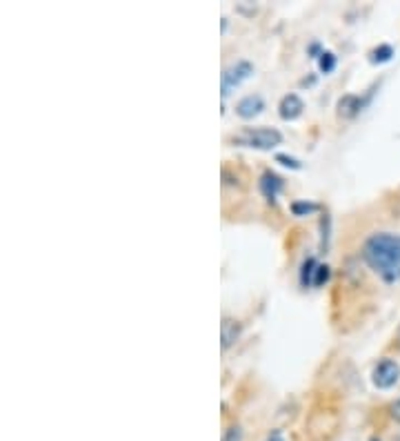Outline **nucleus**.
<instances>
[{
	"instance_id": "9b49d317",
	"label": "nucleus",
	"mask_w": 400,
	"mask_h": 441,
	"mask_svg": "<svg viewBox=\"0 0 400 441\" xmlns=\"http://www.w3.org/2000/svg\"><path fill=\"white\" fill-rule=\"evenodd\" d=\"M334 67H336V58H334V54H329V52L320 54V69H323L325 74L332 72Z\"/></svg>"
},
{
	"instance_id": "9d476101",
	"label": "nucleus",
	"mask_w": 400,
	"mask_h": 441,
	"mask_svg": "<svg viewBox=\"0 0 400 441\" xmlns=\"http://www.w3.org/2000/svg\"><path fill=\"white\" fill-rule=\"evenodd\" d=\"M394 56V49L389 47V45H380L378 49H374L372 52V60L374 63H387L389 58Z\"/></svg>"
},
{
	"instance_id": "2eb2a0df",
	"label": "nucleus",
	"mask_w": 400,
	"mask_h": 441,
	"mask_svg": "<svg viewBox=\"0 0 400 441\" xmlns=\"http://www.w3.org/2000/svg\"><path fill=\"white\" fill-rule=\"evenodd\" d=\"M278 160H283V165H287V167H294V169H298L300 167V163L296 158H292V156H287V154H278Z\"/></svg>"
},
{
	"instance_id": "dca6fc26",
	"label": "nucleus",
	"mask_w": 400,
	"mask_h": 441,
	"mask_svg": "<svg viewBox=\"0 0 400 441\" xmlns=\"http://www.w3.org/2000/svg\"><path fill=\"white\" fill-rule=\"evenodd\" d=\"M265 441H287V437H285L283 430H272V433H269V437H267Z\"/></svg>"
},
{
	"instance_id": "f257e3e1",
	"label": "nucleus",
	"mask_w": 400,
	"mask_h": 441,
	"mask_svg": "<svg viewBox=\"0 0 400 441\" xmlns=\"http://www.w3.org/2000/svg\"><path fill=\"white\" fill-rule=\"evenodd\" d=\"M363 259L385 283L400 281V234L376 232L363 243Z\"/></svg>"
},
{
	"instance_id": "1a4fd4ad",
	"label": "nucleus",
	"mask_w": 400,
	"mask_h": 441,
	"mask_svg": "<svg viewBox=\"0 0 400 441\" xmlns=\"http://www.w3.org/2000/svg\"><path fill=\"white\" fill-rule=\"evenodd\" d=\"M338 109H340V116H354L360 109V100L356 96H345L338 103Z\"/></svg>"
},
{
	"instance_id": "f8f14e48",
	"label": "nucleus",
	"mask_w": 400,
	"mask_h": 441,
	"mask_svg": "<svg viewBox=\"0 0 400 441\" xmlns=\"http://www.w3.org/2000/svg\"><path fill=\"white\" fill-rule=\"evenodd\" d=\"M223 441H243V430H240V426L227 428V433H225Z\"/></svg>"
},
{
	"instance_id": "20e7f679",
	"label": "nucleus",
	"mask_w": 400,
	"mask_h": 441,
	"mask_svg": "<svg viewBox=\"0 0 400 441\" xmlns=\"http://www.w3.org/2000/svg\"><path fill=\"white\" fill-rule=\"evenodd\" d=\"M398 379H400V368H398L396 361H392V359L380 361V364L374 368L372 381H374V386L380 388V390L394 388L398 384Z\"/></svg>"
},
{
	"instance_id": "39448f33",
	"label": "nucleus",
	"mask_w": 400,
	"mask_h": 441,
	"mask_svg": "<svg viewBox=\"0 0 400 441\" xmlns=\"http://www.w3.org/2000/svg\"><path fill=\"white\" fill-rule=\"evenodd\" d=\"M263 109H265V100L260 98L258 94H249V96L238 100L236 114L240 118H254V116H258L260 112H263Z\"/></svg>"
},
{
	"instance_id": "6e6552de",
	"label": "nucleus",
	"mask_w": 400,
	"mask_h": 441,
	"mask_svg": "<svg viewBox=\"0 0 400 441\" xmlns=\"http://www.w3.org/2000/svg\"><path fill=\"white\" fill-rule=\"evenodd\" d=\"M280 189H283V178L280 176H276L272 172H265L260 176V192H263L269 200H274Z\"/></svg>"
},
{
	"instance_id": "f03ea898",
	"label": "nucleus",
	"mask_w": 400,
	"mask_h": 441,
	"mask_svg": "<svg viewBox=\"0 0 400 441\" xmlns=\"http://www.w3.org/2000/svg\"><path fill=\"white\" fill-rule=\"evenodd\" d=\"M283 134L272 127H245L243 132L232 136V143L240 147H254V149H274L280 145Z\"/></svg>"
},
{
	"instance_id": "7ed1b4c3",
	"label": "nucleus",
	"mask_w": 400,
	"mask_h": 441,
	"mask_svg": "<svg viewBox=\"0 0 400 441\" xmlns=\"http://www.w3.org/2000/svg\"><path fill=\"white\" fill-rule=\"evenodd\" d=\"M252 74H254V65L249 63V60H238V63L229 65L223 72V98L232 94V89L243 85Z\"/></svg>"
},
{
	"instance_id": "ddd939ff",
	"label": "nucleus",
	"mask_w": 400,
	"mask_h": 441,
	"mask_svg": "<svg viewBox=\"0 0 400 441\" xmlns=\"http://www.w3.org/2000/svg\"><path fill=\"white\" fill-rule=\"evenodd\" d=\"M327 279H329V268H327V265H316V279H314V285H323Z\"/></svg>"
},
{
	"instance_id": "0eeeda50",
	"label": "nucleus",
	"mask_w": 400,
	"mask_h": 441,
	"mask_svg": "<svg viewBox=\"0 0 400 441\" xmlns=\"http://www.w3.org/2000/svg\"><path fill=\"white\" fill-rule=\"evenodd\" d=\"M240 337V323L236 319H223V326H220V339H223V350H229Z\"/></svg>"
},
{
	"instance_id": "423d86ee",
	"label": "nucleus",
	"mask_w": 400,
	"mask_h": 441,
	"mask_svg": "<svg viewBox=\"0 0 400 441\" xmlns=\"http://www.w3.org/2000/svg\"><path fill=\"white\" fill-rule=\"evenodd\" d=\"M280 116H283L285 120H294L298 118L300 114H303V109H305V103L300 100V96L296 94H287L283 100H280Z\"/></svg>"
},
{
	"instance_id": "4468645a",
	"label": "nucleus",
	"mask_w": 400,
	"mask_h": 441,
	"mask_svg": "<svg viewBox=\"0 0 400 441\" xmlns=\"http://www.w3.org/2000/svg\"><path fill=\"white\" fill-rule=\"evenodd\" d=\"M292 209H294V214H296V216H303V214L314 212L316 205H312V203H294V205H292Z\"/></svg>"
},
{
	"instance_id": "f3484780",
	"label": "nucleus",
	"mask_w": 400,
	"mask_h": 441,
	"mask_svg": "<svg viewBox=\"0 0 400 441\" xmlns=\"http://www.w3.org/2000/svg\"><path fill=\"white\" fill-rule=\"evenodd\" d=\"M392 417H394V419L398 421V424H400V399H398L396 404L392 406Z\"/></svg>"
},
{
	"instance_id": "a211bd4d",
	"label": "nucleus",
	"mask_w": 400,
	"mask_h": 441,
	"mask_svg": "<svg viewBox=\"0 0 400 441\" xmlns=\"http://www.w3.org/2000/svg\"><path fill=\"white\" fill-rule=\"evenodd\" d=\"M398 339H400V335H398Z\"/></svg>"
}]
</instances>
